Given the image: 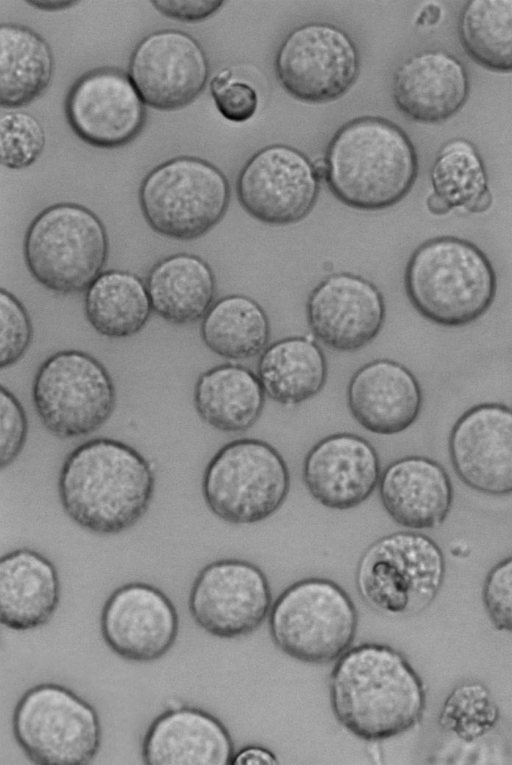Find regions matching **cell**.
I'll list each match as a JSON object with an SVG mask.
<instances>
[{
  "instance_id": "17",
  "label": "cell",
  "mask_w": 512,
  "mask_h": 765,
  "mask_svg": "<svg viewBox=\"0 0 512 765\" xmlns=\"http://www.w3.org/2000/svg\"><path fill=\"white\" fill-rule=\"evenodd\" d=\"M448 452L454 472L470 489L512 494V407L489 402L466 410L450 431Z\"/></svg>"
},
{
  "instance_id": "8",
  "label": "cell",
  "mask_w": 512,
  "mask_h": 765,
  "mask_svg": "<svg viewBox=\"0 0 512 765\" xmlns=\"http://www.w3.org/2000/svg\"><path fill=\"white\" fill-rule=\"evenodd\" d=\"M138 198L143 217L155 233L191 241L223 219L230 202V185L213 163L181 155L150 170L140 184Z\"/></svg>"
},
{
  "instance_id": "44",
  "label": "cell",
  "mask_w": 512,
  "mask_h": 765,
  "mask_svg": "<svg viewBox=\"0 0 512 765\" xmlns=\"http://www.w3.org/2000/svg\"><path fill=\"white\" fill-rule=\"evenodd\" d=\"M441 9L438 6L428 5L423 8L416 19V24L421 26L433 25L440 18Z\"/></svg>"
},
{
  "instance_id": "1",
  "label": "cell",
  "mask_w": 512,
  "mask_h": 765,
  "mask_svg": "<svg viewBox=\"0 0 512 765\" xmlns=\"http://www.w3.org/2000/svg\"><path fill=\"white\" fill-rule=\"evenodd\" d=\"M329 696L338 723L370 742L409 731L426 705L424 684L406 657L379 643L351 647L336 660Z\"/></svg>"
},
{
  "instance_id": "14",
  "label": "cell",
  "mask_w": 512,
  "mask_h": 765,
  "mask_svg": "<svg viewBox=\"0 0 512 765\" xmlns=\"http://www.w3.org/2000/svg\"><path fill=\"white\" fill-rule=\"evenodd\" d=\"M272 594L268 579L255 564L220 559L204 566L195 577L188 608L195 623L212 636H246L268 617Z\"/></svg>"
},
{
  "instance_id": "22",
  "label": "cell",
  "mask_w": 512,
  "mask_h": 765,
  "mask_svg": "<svg viewBox=\"0 0 512 765\" xmlns=\"http://www.w3.org/2000/svg\"><path fill=\"white\" fill-rule=\"evenodd\" d=\"M347 404L357 423L369 432L394 435L418 419L423 395L414 374L386 358L361 366L347 387Z\"/></svg>"
},
{
  "instance_id": "6",
  "label": "cell",
  "mask_w": 512,
  "mask_h": 765,
  "mask_svg": "<svg viewBox=\"0 0 512 765\" xmlns=\"http://www.w3.org/2000/svg\"><path fill=\"white\" fill-rule=\"evenodd\" d=\"M446 563L429 536L398 531L382 536L361 555L355 572L362 600L387 616H410L427 608L438 595Z\"/></svg>"
},
{
  "instance_id": "11",
  "label": "cell",
  "mask_w": 512,
  "mask_h": 765,
  "mask_svg": "<svg viewBox=\"0 0 512 765\" xmlns=\"http://www.w3.org/2000/svg\"><path fill=\"white\" fill-rule=\"evenodd\" d=\"M32 402L45 429L60 439L86 436L112 416L117 394L106 367L81 350L46 358L32 383Z\"/></svg>"
},
{
  "instance_id": "32",
  "label": "cell",
  "mask_w": 512,
  "mask_h": 765,
  "mask_svg": "<svg viewBox=\"0 0 512 765\" xmlns=\"http://www.w3.org/2000/svg\"><path fill=\"white\" fill-rule=\"evenodd\" d=\"M457 33L475 63L492 72L512 73V0L467 1Z\"/></svg>"
},
{
  "instance_id": "23",
  "label": "cell",
  "mask_w": 512,
  "mask_h": 765,
  "mask_svg": "<svg viewBox=\"0 0 512 765\" xmlns=\"http://www.w3.org/2000/svg\"><path fill=\"white\" fill-rule=\"evenodd\" d=\"M235 752L228 729L217 717L184 705L158 715L141 743L147 765H232Z\"/></svg>"
},
{
  "instance_id": "9",
  "label": "cell",
  "mask_w": 512,
  "mask_h": 765,
  "mask_svg": "<svg viewBox=\"0 0 512 765\" xmlns=\"http://www.w3.org/2000/svg\"><path fill=\"white\" fill-rule=\"evenodd\" d=\"M290 481L288 466L272 445L243 438L225 444L210 459L202 478V494L217 518L248 525L281 508Z\"/></svg>"
},
{
  "instance_id": "4",
  "label": "cell",
  "mask_w": 512,
  "mask_h": 765,
  "mask_svg": "<svg viewBox=\"0 0 512 765\" xmlns=\"http://www.w3.org/2000/svg\"><path fill=\"white\" fill-rule=\"evenodd\" d=\"M404 286L409 301L424 318L445 327H461L491 307L497 278L477 245L455 236H438L411 254Z\"/></svg>"
},
{
  "instance_id": "16",
  "label": "cell",
  "mask_w": 512,
  "mask_h": 765,
  "mask_svg": "<svg viewBox=\"0 0 512 765\" xmlns=\"http://www.w3.org/2000/svg\"><path fill=\"white\" fill-rule=\"evenodd\" d=\"M65 116L82 141L97 148H118L133 141L146 122V104L128 73L98 67L81 75L65 99Z\"/></svg>"
},
{
  "instance_id": "19",
  "label": "cell",
  "mask_w": 512,
  "mask_h": 765,
  "mask_svg": "<svg viewBox=\"0 0 512 765\" xmlns=\"http://www.w3.org/2000/svg\"><path fill=\"white\" fill-rule=\"evenodd\" d=\"M307 323L327 347L353 352L380 333L386 317L384 297L378 287L360 275L332 273L310 292Z\"/></svg>"
},
{
  "instance_id": "39",
  "label": "cell",
  "mask_w": 512,
  "mask_h": 765,
  "mask_svg": "<svg viewBox=\"0 0 512 765\" xmlns=\"http://www.w3.org/2000/svg\"><path fill=\"white\" fill-rule=\"evenodd\" d=\"M28 434L25 409L7 388L0 390V467L11 465L20 455Z\"/></svg>"
},
{
  "instance_id": "2",
  "label": "cell",
  "mask_w": 512,
  "mask_h": 765,
  "mask_svg": "<svg viewBox=\"0 0 512 765\" xmlns=\"http://www.w3.org/2000/svg\"><path fill=\"white\" fill-rule=\"evenodd\" d=\"M154 489L151 462L132 446L107 437L73 449L58 477V495L66 515L99 535H115L133 527L150 507Z\"/></svg>"
},
{
  "instance_id": "21",
  "label": "cell",
  "mask_w": 512,
  "mask_h": 765,
  "mask_svg": "<svg viewBox=\"0 0 512 765\" xmlns=\"http://www.w3.org/2000/svg\"><path fill=\"white\" fill-rule=\"evenodd\" d=\"M469 78L459 59L443 50H425L405 59L395 70L392 98L410 120L444 122L465 105Z\"/></svg>"
},
{
  "instance_id": "7",
  "label": "cell",
  "mask_w": 512,
  "mask_h": 765,
  "mask_svg": "<svg viewBox=\"0 0 512 765\" xmlns=\"http://www.w3.org/2000/svg\"><path fill=\"white\" fill-rule=\"evenodd\" d=\"M268 626L272 641L284 654L303 663L326 664L351 648L358 613L340 585L311 577L291 584L277 597Z\"/></svg>"
},
{
  "instance_id": "40",
  "label": "cell",
  "mask_w": 512,
  "mask_h": 765,
  "mask_svg": "<svg viewBox=\"0 0 512 765\" xmlns=\"http://www.w3.org/2000/svg\"><path fill=\"white\" fill-rule=\"evenodd\" d=\"M153 7L163 16L187 23L203 21L215 14L224 1L208 0H153Z\"/></svg>"
},
{
  "instance_id": "36",
  "label": "cell",
  "mask_w": 512,
  "mask_h": 765,
  "mask_svg": "<svg viewBox=\"0 0 512 765\" xmlns=\"http://www.w3.org/2000/svg\"><path fill=\"white\" fill-rule=\"evenodd\" d=\"M0 368L17 363L28 350L33 325L22 302L5 288L0 291Z\"/></svg>"
},
{
  "instance_id": "3",
  "label": "cell",
  "mask_w": 512,
  "mask_h": 765,
  "mask_svg": "<svg viewBox=\"0 0 512 765\" xmlns=\"http://www.w3.org/2000/svg\"><path fill=\"white\" fill-rule=\"evenodd\" d=\"M326 183L343 204L381 210L400 202L418 174V157L408 135L394 122L361 116L343 124L325 151Z\"/></svg>"
},
{
  "instance_id": "15",
  "label": "cell",
  "mask_w": 512,
  "mask_h": 765,
  "mask_svg": "<svg viewBox=\"0 0 512 765\" xmlns=\"http://www.w3.org/2000/svg\"><path fill=\"white\" fill-rule=\"evenodd\" d=\"M127 73L147 106L174 111L190 105L203 92L210 65L196 38L168 28L151 32L138 42Z\"/></svg>"
},
{
  "instance_id": "18",
  "label": "cell",
  "mask_w": 512,
  "mask_h": 765,
  "mask_svg": "<svg viewBox=\"0 0 512 765\" xmlns=\"http://www.w3.org/2000/svg\"><path fill=\"white\" fill-rule=\"evenodd\" d=\"M100 630L104 642L119 657L151 662L174 645L179 630L176 607L159 588L131 582L116 588L105 601Z\"/></svg>"
},
{
  "instance_id": "10",
  "label": "cell",
  "mask_w": 512,
  "mask_h": 765,
  "mask_svg": "<svg viewBox=\"0 0 512 765\" xmlns=\"http://www.w3.org/2000/svg\"><path fill=\"white\" fill-rule=\"evenodd\" d=\"M12 730L26 757L38 765L89 764L102 740L95 708L69 688L50 682L20 697Z\"/></svg>"
},
{
  "instance_id": "26",
  "label": "cell",
  "mask_w": 512,
  "mask_h": 765,
  "mask_svg": "<svg viewBox=\"0 0 512 765\" xmlns=\"http://www.w3.org/2000/svg\"><path fill=\"white\" fill-rule=\"evenodd\" d=\"M153 312L174 325L194 324L215 302L216 277L211 266L191 253H176L157 261L146 278Z\"/></svg>"
},
{
  "instance_id": "31",
  "label": "cell",
  "mask_w": 512,
  "mask_h": 765,
  "mask_svg": "<svg viewBox=\"0 0 512 765\" xmlns=\"http://www.w3.org/2000/svg\"><path fill=\"white\" fill-rule=\"evenodd\" d=\"M269 317L261 305L243 294L216 300L201 320L200 335L205 346L223 358L244 360L269 345Z\"/></svg>"
},
{
  "instance_id": "38",
  "label": "cell",
  "mask_w": 512,
  "mask_h": 765,
  "mask_svg": "<svg viewBox=\"0 0 512 765\" xmlns=\"http://www.w3.org/2000/svg\"><path fill=\"white\" fill-rule=\"evenodd\" d=\"M482 598L494 627L512 632V556L503 559L488 572Z\"/></svg>"
},
{
  "instance_id": "30",
  "label": "cell",
  "mask_w": 512,
  "mask_h": 765,
  "mask_svg": "<svg viewBox=\"0 0 512 765\" xmlns=\"http://www.w3.org/2000/svg\"><path fill=\"white\" fill-rule=\"evenodd\" d=\"M84 312L99 335L119 339L139 333L153 309L141 277L127 270L109 269L85 291Z\"/></svg>"
},
{
  "instance_id": "25",
  "label": "cell",
  "mask_w": 512,
  "mask_h": 765,
  "mask_svg": "<svg viewBox=\"0 0 512 765\" xmlns=\"http://www.w3.org/2000/svg\"><path fill=\"white\" fill-rule=\"evenodd\" d=\"M55 565L41 553L19 548L0 559V622L15 631L46 625L60 601Z\"/></svg>"
},
{
  "instance_id": "37",
  "label": "cell",
  "mask_w": 512,
  "mask_h": 765,
  "mask_svg": "<svg viewBox=\"0 0 512 765\" xmlns=\"http://www.w3.org/2000/svg\"><path fill=\"white\" fill-rule=\"evenodd\" d=\"M210 93L218 112L228 121L242 123L251 119L258 108V94L249 83L233 78L224 68L210 81Z\"/></svg>"
},
{
  "instance_id": "35",
  "label": "cell",
  "mask_w": 512,
  "mask_h": 765,
  "mask_svg": "<svg viewBox=\"0 0 512 765\" xmlns=\"http://www.w3.org/2000/svg\"><path fill=\"white\" fill-rule=\"evenodd\" d=\"M46 134L37 117L22 110L9 109L0 116V161L11 170L31 166L42 154Z\"/></svg>"
},
{
  "instance_id": "42",
  "label": "cell",
  "mask_w": 512,
  "mask_h": 765,
  "mask_svg": "<svg viewBox=\"0 0 512 765\" xmlns=\"http://www.w3.org/2000/svg\"><path fill=\"white\" fill-rule=\"evenodd\" d=\"M27 4L33 6L36 9L43 10V11H59L71 8L78 4V1L74 0H37V1H26Z\"/></svg>"
},
{
  "instance_id": "41",
  "label": "cell",
  "mask_w": 512,
  "mask_h": 765,
  "mask_svg": "<svg viewBox=\"0 0 512 765\" xmlns=\"http://www.w3.org/2000/svg\"><path fill=\"white\" fill-rule=\"evenodd\" d=\"M277 757L267 748L249 745L235 752L232 765H274Z\"/></svg>"
},
{
  "instance_id": "34",
  "label": "cell",
  "mask_w": 512,
  "mask_h": 765,
  "mask_svg": "<svg viewBox=\"0 0 512 765\" xmlns=\"http://www.w3.org/2000/svg\"><path fill=\"white\" fill-rule=\"evenodd\" d=\"M498 708L489 690L479 682L457 686L447 697L439 724L465 741L474 740L497 723Z\"/></svg>"
},
{
  "instance_id": "5",
  "label": "cell",
  "mask_w": 512,
  "mask_h": 765,
  "mask_svg": "<svg viewBox=\"0 0 512 765\" xmlns=\"http://www.w3.org/2000/svg\"><path fill=\"white\" fill-rule=\"evenodd\" d=\"M23 256L29 273L44 288L61 295L77 294L103 272L109 237L92 210L59 202L44 208L30 222Z\"/></svg>"
},
{
  "instance_id": "12",
  "label": "cell",
  "mask_w": 512,
  "mask_h": 765,
  "mask_svg": "<svg viewBox=\"0 0 512 765\" xmlns=\"http://www.w3.org/2000/svg\"><path fill=\"white\" fill-rule=\"evenodd\" d=\"M276 77L297 100L312 104L335 101L356 82L360 56L353 39L327 22H307L291 30L274 60Z\"/></svg>"
},
{
  "instance_id": "20",
  "label": "cell",
  "mask_w": 512,
  "mask_h": 765,
  "mask_svg": "<svg viewBox=\"0 0 512 765\" xmlns=\"http://www.w3.org/2000/svg\"><path fill=\"white\" fill-rule=\"evenodd\" d=\"M380 459L373 445L352 433L318 441L303 462V481L310 495L334 510H349L366 501L380 480Z\"/></svg>"
},
{
  "instance_id": "13",
  "label": "cell",
  "mask_w": 512,
  "mask_h": 765,
  "mask_svg": "<svg viewBox=\"0 0 512 765\" xmlns=\"http://www.w3.org/2000/svg\"><path fill=\"white\" fill-rule=\"evenodd\" d=\"M320 183L306 154L275 143L259 149L243 165L236 180V194L251 217L282 226L297 223L310 213Z\"/></svg>"
},
{
  "instance_id": "24",
  "label": "cell",
  "mask_w": 512,
  "mask_h": 765,
  "mask_svg": "<svg viewBox=\"0 0 512 765\" xmlns=\"http://www.w3.org/2000/svg\"><path fill=\"white\" fill-rule=\"evenodd\" d=\"M381 504L398 525L415 530L433 529L447 518L453 503V485L437 461L410 455L391 462L379 480Z\"/></svg>"
},
{
  "instance_id": "29",
  "label": "cell",
  "mask_w": 512,
  "mask_h": 765,
  "mask_svg": "<svg viewBox=\"0 0 512 765\" xmlns=\"http://www.w3.org/2000/svg\"><path fill=\"white\" fill-rule=\"evenodd\" d=\"M55 61L49 43L18 23L0 25V105L26 106L49 87Z\"/></svg>"
},
{
  "instance_id": "33",
  "label": "cell",
  "mask_w": 512,
  "mask_h": 765,
  "mask_svg": "<svg viewBox=\"0 0 512 765\" xmlns=\"http://www.w3.org/2000/svg\"><path fill=\"white\" fill-rule=\"evenodd\" d=\"M430 178L433 193L452 210L480 214L492 205L485 166L476 147L466 139L449 140L440 148Z\"/></svg>"
},
{
  "instance_id": "43",
  "label": "cell",
  "mask_w": 512,
  "mask_h": 765,
  "mask_svg": "<svg viewBox=\"0 0 512 765\" xmlns=\"http://www.w3.org/2000/svg\"><path fill=\"white\" fill-rule=\"evenodd\" d=\"M426 206L429 212L436 216H444L452 210L441 197L433 192L427 197Z\"/></svg>"
},
{
  "instance_id": "28",
  "label": "cell",
  "mask_w": 512,
  "mask_h": 765,
  "mask_svg": "<svg viewBox=\"0 0 512 765\" xmlns=\"http://www.w3.org/2000/svg\"><path fill=\"white\" fill-rule=\"evenodd\" d=\"M327 375L326 356L308 336H290L269 344L257 362V376L266 396L287 407L317 395Z\"/></svg>"
},
{
  "instance_id": "27",
  "label": "cell",
  "mask_w": 512,
  "mask_h": 765,
  "mask_svg": "<svg viewBox=\"0 0 512 765\" xmlns=\"http://www.w3.org/2000/svg\"><path fill=\"white\" fill-rule=\"evenodd\" d=\"M266 394L251 369L233 363L216 365L201 373L193 403L198 416L226 433H241L260 418Z\"/></svg>"
}]
</instances>
